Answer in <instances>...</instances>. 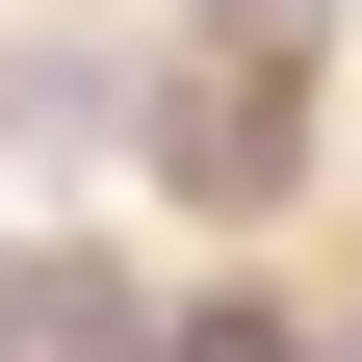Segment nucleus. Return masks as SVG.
<instances>
[{"instance_id": "obj_1", "label": "nucleus", "mask_w": 362, "mask_h": 362, "mask_svg": "<svg viewBox=\"0 0 362 362\" xmlns=\"http://www.w3.org/2000/svg\"><path fill=\"white\" fill-rule=\"evenodd\" d=\"M156 156L207 181V207H259V181H285V78H181V104H156Z\"/></svg>"}, {"instance_id": "obj_2", "label": "nucleus", "mask_w": 362, "mask_h": 362, "mask_svg": "<svg viewBox=\"0 0 362 362\" xmlns=\"http://www.w3.org/2000/svg\"><path fill=\"white\" fill-rule=\"evenodd\" d=\"M310 26H337V0H233V52H259V78H285V52H310Z\"/></svg>"}]
</instances>
